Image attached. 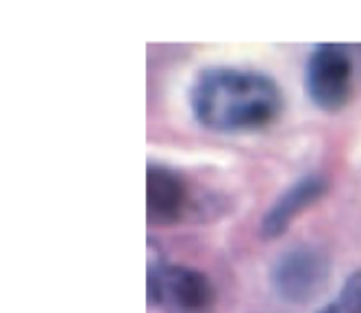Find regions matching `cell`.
Returning a JSON list of instances; mask_svg holds the SVG:
<instances>
[{
    "label": "cell",
    "mask_w": 361,
    "mask_h": 313,
    "mask_svg": "<svg viewBox=\"0 0 361 313\" xmlns=\"http://www.w3.org/2000/svg\"><path fill=\"white\" fill-rule=\"evenodd\" d=\"M194 120L216 133H252L272 126L286 107L272 76L235 66H209L190 90Z\"/></svg>",
    "instance_id": "6da1fadb"
},
{
    "label": "cell",
    "mask_w": 361,
    "mask_h": 313,
    "mask_svg": "<svg viewBox=\"0 0 361 313\" xmlns=\"http://www.w3.org/2000/svg\"><path fill=\"white\" fill-rule=\"evenodd\" d=\"M146 296L150 305H170L180 311H202L216 302V287L200 270L166 264L161 257H154L150 246Z\"/></svg>",
    "instance_id": "7a4b0ae2"
},
{
    "label": "cell",
    "mask_w": 361,
    "mask_h": 313,
    "mask_svg": "<svg viewBox=\"0 0 361 313\" xmlns=\"http://www.w3.org/2000/svg\"><path fill=\"white\" fill-rule=\"evenodd\" d=\"M331 281V261L324 250L312 244L294 246L283 252L270 272L274 294L290 305L316 300Z\"/></svg>",
    "instance_id": "3957f363"
},
{
    "label": "cell",
    "mask_w": 361,
    "mask_h": 313,
    "mask_svg": "<svg viewBox=\"0 0 361 313\" xmlns=\"http://www.w3.org/2000/svg\"><path fill=\"white\" fill-rule=\"evenodd\" d=\"M305 90L318 109L338 113L353 96V59L340 44H318L305 66Z\"/></svg>",
    "instance_id": "277c9868"
},
{
    "label": "cell",
    "mask_w": 361,
    "mask_h": 313,
    "mask_svg": "<svg viewBox=\"0 0 361 313\" xmlns=\"http://www.w3.org/2000/svg\"><path fill=\"white\" fill-rule=\"evenodd\" d=\"M188 178L157 161L146 168V220L152 226H176L192 211Z\"/></svg>",
    "instance_id": "5b68a950"
},
{
    "label": "cell",
    "mask_w": 361,
    "mask_h": 313,
    "mask_svg": "<svg viewBox=\"0 0 361 313\" xmlns=\"http://www.w3.org/2000/svg\"><path fill=\"white\" fill-rule=\"evenodd\" d=\"M329 192V180L322 174H305L286 188L262 218V235L266 240H276L286 235L292 222L305 214L314 202L322 200Z\"/></svg>",
    "instance_id": "8992f818"
},
{
    "label": "cell",
    "mask_w": 361,
    "mask_h": 313,
    "mask_svg": "<svg viewBox=\"0 0 361 313\" xmlns=\"http://www.w3.org/2000/svg\"><path fill=\"white\" fill-rule=\"evenodd\" d=\"M316 313H361V270L346 276L338 298H333Z\"/></svg>",
    "instance_id": "52a82bcc"
}]
</instances>
